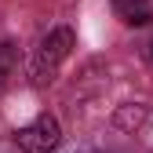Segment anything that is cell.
Segmentation results:
<instances>
[{
	"label": "cell",
	"instance_id": "obj_5",
	"mask_svg": "<svg viewBox=\"0 0 153 153\" xmlns=\"http://www.w3.org/2000/svg\"><path fill=\"white\" fill-rule=\"evenodd\" d=\"M142 117H146V109H142L139 102H135V106H124V109L117 113V128H139Z\"/></svg>",
	"mask_w": 153,
	"mask_h": 153
},
{
	"label": "cell",
	"instance_id": "obj_4",
	"mask_svg": "<svg viewBox=\"0 0 153 153\" xmlns=\"http://www.w3.org/2000/svg\"><path fill=\"white\" fill-rule=\"evenodd\" d=\"M15 59H18V51H15V44H11V40H4V44H0V91L7 88V80H11V73H15Z\"/></svg>",
	"mask_w": 153,
	"mask_h": 153
},
{
	"label": "cell",
	"instance_id": "obj_6",
	"mask_svg": "<svg viewBox=\"0 0 153 153\" xmlns=\"http://www.w3.org/2000/svg\"><path fill=\"white\" fill-rule=\"evenodd\" d=\"M149 59H153V44H149Z\"/></svg>",
	"mask_w": 153,
	"mask_h": 153
},
{
	"label": "cell",
	"instance_id": "obj_2",
	"mask_svg": "<svg viewBox=\"0 0 153 153\" xmlns=\"http://www.w3.org/2000/svg\"><path fill=\"white\" fill-rule=\"evenodd\" d=\"M15 139H18V149L22 153H51L62 142V128H59V120H55L51 113H40V117H33L26 128H18Z\"/></svg>",
	"mask_w": 153,
	"mask_h": 153
},
{
	"label": "cell",
	"instance_id": "obj_3",
	"mask_svg": "<svg viewBox=\"0 0 153 153\" xmlns=\"http://www.w3.org/2000/svg\"><path fill=\"white\" fill-rule=\"evenodd\" d=\"M113 15L124 26H149L153 22V4L149 0H113Z\"/></svg>",
	"mask_w": 153,
	"mask_h": 153
},
{
	"label": "cell",
	"instance_id": "obj_1",
	"mask_svg": "<svg viewBox=\"0 0 153 153\" xmlns=\"http://www.w3.org/2000/svg\"><path fill=\"white\" fill-rule=\"evenodd\" d=\"M73 44H76V36H73V29H69V26H55V29L44 36V40L36 44L33 62H29V76H33V84H36V88L55 84V76H59L62 62L69 59Z\"/></svg>",
	"mask_w": 153,
	"mask_h": 153
}]
</instances>
